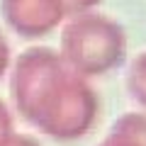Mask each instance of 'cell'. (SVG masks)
I'll use <instances>...</instances> for the list:
<instances>
[{
  "label": "cell",
  "instance_id": "obj_1",
  "mask_svg": "<svg viewBox=\"0 0 146 146\" xmlns=\"http://www.w3.org/2000/svg\"><path fill=\"white\" fill-rule=\"evenodd\" d=\"M61 49L76 66L102 71L119 63L124 54V32L107 17L80 15L63 29Z\"/></svg>",
  "mask_w": 146,
  "mask_h": 146
},
{
  "label": "cell",
  "instance_id": "obj_2",
  "mask_svg": "<svg viewBox=\"0 0 146 146\" xmlns=\"http://www.w3.org/2000/svg\"><path fill=\"white\" fill-rule=\"evenodd\" d=\"M63 0H3V15L12 29L25 36H39L58 25Z\"/></svg>",
  "mask_w": 146,
  "mask_h": 146
},
{
  "label": "cell",
  "instance_id": "obj_3",
  "mask_svg": "<svg viewBox=\"0 0 146 146\" xmlns=\"http://www.w3.org/2000/svg\"><path fill=\"white\" fill-rule=\"evenodd\" d=\"M98 0H63V7L66 12H73V10H83V7H90L95 5Z\"/></svg>",
  "mask_w": 146,
  "mask_h": 146
},
{
  "label": "cell",
  "instance_id": "obj_4",
  "mask_svg": "<svg viewBox=\"0 0 146 146\" xmlns=\"http://www.w3.org/2000/svg\"><path fill=\"white\" fill-rule=\"evenodd\" d=\"M7 54H10V49H7V42L3 39V34H0V73L5 71V63H7Z\"/></svg>",
  "mask_w": 146,
  "mask_h": 146
}]
</instances>
